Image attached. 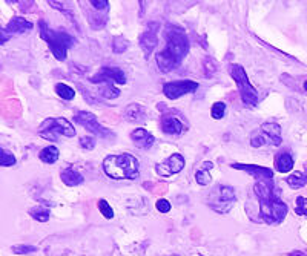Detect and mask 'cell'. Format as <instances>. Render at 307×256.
<instances>
[{"label": "cell", "mask_w": 307, "mask_h": 256, "mask_svg": "<svg viewBox=\"0 0 307 256\" xmlns=\"http://www.w3.org/2000/svg\"><path fill=\"white\" fill-rule=\"evenodd\" d=\"M40 159L46 164H54L59 159V149L56 146H48L40 152Z\"/></svg>", "instance_id": "24"}, {"label": "cell", "mask_w": 307, "mask_h": 256, "mask_svg": "<svg viewBox=\"0 0 307 256\" xmlns=\"http://www.w3.org/2000/svg\"><path fill=\"white\" fill-rule=\"evenodd\" d=\"M60 178H61V181L66 184L68 187H75V186L82 184V183L85 181L83 175L80 173V172H77L74 167H66L64 170H61Z\"/></svg>", "instance_id": "19"}, {"label": "cell", "mask_w": 307, "mask_h": 256, "mask_svg": "<svg viewBox=\"0 0 307 256\" xmlns=\"http://www.w3.org/2000/svg\"><path fill=\"white\" fill-rule=\"evenodd\" d=\"M0 36H2V37H0V43H5V42L9 39L11 33H9L6 28H2V29H0Z\"/></svg>", "instance_id": "39"}, {"label": "cell", "mask_w": 307, "mask_h": 256, "mask_svg": "<svg viewBox=\"0 0 307 256\" xmlns=\"http://www.w3.org/2000/svg\"><path fill=\"white\" fill-rule=\"evenodd\" d=\"M286 183L292 189H301L307 184V175H304L303 172H294L286 178Z\"/></svg>", "instance_id": "23"}, {"label": "cell", "mask_w": 307, "mask_h": 256, "mask_svg": "<svg viewBox=\"0 0 307 256\" xmlns=\"http://www.w3.org/2000/svg\"><path fill=\"white\" fill-rule=\"evenodd\" d=\"M129 48V42L124 39V37H114V40H112V51H114L116 54H123L126 50Z\"/></svg>", "instance_id": "28"}, {"label": "cell", "mask_w": 307, "mask_h": 256, "mask_svg": "<svg viewBox=\"0 0 307 256\" xmlns=\"http://www.w3.org/2000/svg\"><path fill=\"white\" fill-rule=\"evenodd\" d=\"M224 114H226V104H224L223 102H217V103H214V106H212V109H211V115H212V118H215V120H221V118L224 117Z\"/></svg>", "instance_id": "30"}, {"label": "cell", "mask_w": 307, "mask_h": 256, "mask_svg": "<svg viewBox=\"0 0 307 256\" xmlns=\"http://www.w3.org/2000/svg\"><path fill=\"white\" fill-rule=\"evenodd\" d=\"M75 121L78 124H82L85 129H88L89 132H92L94 135L97 137H100V138H106L109 135H112V132L109 129H106L105 126H102L99 121H97L95 115L91 114V112H77V115H75Z\"/></svg>", "instance_id": "9"}, {"label": "cell", "mask_w": 307, "mask_h": 256, "mask_svg": "<svg viewBox=\"0 0 307 256\" xmlns=\"http://www.w3.org/2000/svg\"><path fill=\"white\" fill-rule=\"evenodd\" d=\"M165 40L166 46L163 51L157 54V65L158 69L163 72H171L180 68L184 57L189 52V39L184 28L179 25H166L165 28Z\"/></svg>", "instance_id": "1"}, {"label": "cell", "mask_w": 307, "mask_h": 256, "mask_svg": "<svg viewBox=\"0 0 307 256\" xmlns=\"http://www.w3.org/2000/svg\"><path fill=\"white\" fill-rule=\"evenodd\" d=\"M56 92H57L59 97H61L63 100H68V102L75 97V91L71 86L64 85V83H57L56 85Z\"/></svg>", "instance_id": "27"}, {"label": "cell", "mask_w": 307, "mask_h": 256, "mask_svg": "<svg viewBox=\"0 0 307 256\" xmlns=\"http://www.w3.org/2000/svg\"><path fill=\"white\" fill-rule=\"evenodd\" d=\"M212 167H214V164H212L211 161H206V163L203 164V167L197 170L195 180H197V183H198L200 186H209V184H211L212 178H211V173H209V170H211Z\"/></svg>", "instance_id": "21"}, {"label": "cell", "mask_w": 307, "mask_h": 256, "mask_svg": "<svg viewBox=\"0 0 307 256\" xmlns=\"http://www.w3.org/2000/svg\"><path fill=\"white\" fill-rule=\"evenodd\" d=\"M80 146H82L85 151H92L95 146V138L92 137H82L80 138Z\"/></svg>", "instance_id": "37"}, {"label": "cell", "mask_w": 307, "mask_h": 256, "mask_svg": "<svg viewBox=\"0 0 307 256\" xmlns=\"http://www.w3.org/2000/svg\"><path fill=\"white\" fill-rule=\"evenodd\" d=\"M0 164L3 167H9V166H14L15 164V156L8 152L6 149H2L0 151Z\"/></svg>", "instance_id": "29"}, {"label": "cell", "mask_w": 307, "mask_h": 256, "mask_svg": "<svg viewBox=\"0 0 307 256\" xmlns=\"http://www.w3.org/2000/svg\"><path fill=\"white\" fill-rule=\"evenodd\" d=\"M39 31H40V37L50 45V50L53 55L59 60L63 61L66 60V52L69 48L75 45V39L69 36L68 33H63V31H54L46 25L45 20L39 22Z\"/></svg>", "instance_id": "4"}, {"label": "cell", "mask_w": 307, "mask_h": 256, "mask_svg": "<svg viewBox=\"0 0 307 256\" xmlns=\"http://www.w3.org/2000/svg\"><path fill=\"white\" fill-rule=\"evenodd\" d=\"M229 74L234 78V82L237 83L240 95H241V100L245 102V104L255 106L258 103L260 95H258V91L249 82V77H247L245 68L241 65H229Z\"/></svg>", "instance_id": "5"}, {"label": "cell", "mask_w": 307, "mask_h": 256, "mask_svg": "<svg viewBox=\"0 0 307 256\" xmlns=\"http://www.w3.org/2000/svg\"><path fill=\"white\" fill-rule=\"evenodd\" d=\"M304 89H306V92H307V80L304 82Z\"/></svg>", "instance_id": "41"}, {"label": "cell", "mask_w": 307, "mask_h": 256, "mask_svg": "<svg viewBox=\"0 0 307 256\" xmlns=\"http://www.w3.org/2000/svg\"><path fill=\"white\" fill-rule=\"evenodd\" d=\"M183 169H184V156L180 154H172L166 161L155 166L157 173L163 175V177H171V175L180 173Z\"/></svg>", "instance_id": "11"}, {"label": "cell", "mask_w": 307, "mask_h": 256, "mask_svg": "<svg viewBox=\"0 0 307 256\" xmlns=\"http://www.w3.org/2000/svg\"><path fill=\"white\" fill-rule=\"evenodd\" d=\"M266 143H270V141H269L267 135L263 134V132H261V134H253L252 138H250L252 148H261L263 145H266Z\"/></svg>", "instance_id": "32"}, {"label": "cell", "mask_w": 307, "mask_h": 256, "mask_svg": "<svg viewBox=\"0 0 307 256\" xmlns=\"http://www.w3.org/2000/svg\"><path fill=\"white\" fill-rule=\"evenodd\" d=\"M88 3L95 11H108L109 9V2H108V0H91V2H88Z\"/></svg>", "instance_id": "36"}, {"label": "cell", "mask_w": 307, "mask_h": 256, "mask_svg": "<svg viewBox=\"0 0 307 256\" xmlns=\"http://www.w3.org/2000/svg\"><path fill=\"white\" fill-rule=\"evenodd\" d=\"M29 215L34 219H37L39 222H48L50 221V216H51L50 210H48L46 207H42V205L32 207V209L29 210Z\"/></svg>", "instance_id": "26"}, {"label": "cell", "mask_w": 307, "mask_h": 256, "mask_svg": "<svg viewBox=\"0 0 307 256\" xmlns=\"http://www.w3.org/2000/svg\"><path fill=\"white\" fill-rule=\"evenodd\" d=\"M275 167L281 173L290 172V170L294 169V158H292V155L287 154V152L278 154L277 158H275Z\"/></svg>", "instance_id": "20"}, {"label": "cell", "mask_w": 307, "mask_h": 256, "mask_svg": "<svg viewBox=\"0 0 307 256\" xmlns=\"http://www.w3.org/2000/svg\"><path fill=\"white\" fill-rule=\"evenodd\" d=\"M99 210L102 212V215L108 219H112L114 218V210H112V207L109 205V203L106 200H100L99 201Z\"/></svg>", "instance_id": "31"}, {"label": "cell", "mask_w": 307, "mask_h": 256, "mask_svg": "<svg viewBox=\"0 0 307 256\" xmlns=\"http://www.w3.org/2000/svg\"><path fill=\"white\" fill-rule=\"evenodd\" d=\"M86 15H88V20H89V25L94 28V29H102L105 25H106V20L108 17L106 15H100V11H95V12H91L89 9L83 8Z\"/></svg>", "instance_id": "22"}, {"label": "cell", "mask_w": 307, "mask_h": 256, "mask_svg": "<svg viewBox=\"0 0 307 256\" xmlns=\"http://www.w3.org/2000/svg\"><path fill=\"white\" fill-rule=\"evenodd\" d=\"M261 132L267 135L269 141L272 143L273 146H280L281 145V141H283V138H281V126L278 123H270V121L264 123L261 126Z\"/></svg>", "instance_id": "16"}, {"label": "cell", "mask_w": 307, "mask_h": 256, "mask_svg": "<svg viewBox=\"0 0 307 256\" xmlns=\"http://www.w3.org/2000/svg\"><path fill=\"white\" fill-rule=\"evenodd\" d=\"M255 194L260 201V215L267 224H280L287 215V204L280 200L272 181H256Z\"/></svg>", "instance_id": "2"}, {"label": "cell", "mask_w": 307, "mask_h": 256, "mask_svg": "<svg viewBox=\"0 0 307 256\" xmlns=\"http://www.w3.org/2000/svg\"><path fill=\"white\" fill-rule=\"evenodd\" d=\"M198 89V83L192 80H179V82H169L163 86V94L169 100H177L182 95L192 94Z\"/></svg>", "instance_id": "8"}, {"label": "cell", "mask_w": 307, "mask_h": 256, "mask_svg": "<svg viewBox=\"0 0 307 256\" xmlns=\"http://www.w3.org/2000/svg\"><path fill=\"white\" fill-rule=\"evenodd\" d=\"M235 189L231 186H215L211 197H209V205L218 213H226L232 204L235 203Z\"/></svg>", "instance_id": "7"}, {"label": "cell", "mask_w": 307, "mask_h": 256, "mask_svg": "<svg viewBox=\"0 0 307 256\" xmlns=\"http://www.w3.org/2000/svg\"><path fill=\"white\" fill-rule=\"evenodd\" d=\"M12 252L15 255H31V253H36L37 252V247L34 246H12Z\"/></svg>", "instance_id": "35"}, {"label": "cell", "mask_w": 307, "mask_h": 256, "mask_svg": "<svg viewBox=\"0 0 307 256\" xmlns=\"http://www.w3.org/2000/svg\"><path fill=\"white\" fill-rule=\"evenodd\" d=\"M295 212L300 216H307V198L306 197H298L297 198Z\"/></svg>", "instance_id": "34"}, {"label": "cell", "mask_w": 307, "mask_h": 256, "mask_svg": "<svg viewBox=\"0 0 307 256\" xmlns=\"http://www.w3.org/2000/svg\"><path fill=\"white\" fill-rule=\"evenodd\" d=\"M203 69H204V74H206L207 77H212V75L217 72V65H215V61H214L212 58L206 57V58L203 60Z\"/></svg>", "instance_id": "33"}, {"label": "cell", "mask_w": 307, "mask_h": 256, "mask_svg": "<svg viewBox=\"0 0 307 256\" xmlns=\"http://www.w3.org/2000/svg\"><path fill=\"white\" fill-rule=\"evenodd\" d=\"M92 83H117V85H124L126 83V75L120 68L116 66H103L94 77H91Z\"/></svg>", "instance_id": "10"}, {"label": "cell", "mask_w": 307, "mask_h": 256, "mask_svg": "<svg viewBox=\"0 0 307 256\" xmlns=\"http://www.w3.org/2000/svg\"><path fill=\"white\" fill-rule=\"evenodd\" d=\"M231 167L237 169V170L247 172L250 177L256 178L258 181H272V178H273V172L269 167L256 166V164H245V163H234Z\"/></svg>", "instance_id": "13"}, {"label": "cell", "mask_w": 307, "mask_h": 256, "mask_svg": "<svg viewBox=\"0 0 307 256\" xmlns=\"http://www.w3.org/2000/svg\"><path fill=\"white\" fill-rule=\"evenodd\" d=\"M161 129H163L165 134L169 135H182L186 131L184 123L175 115H163L161 118Z\"/></svg>", "instance_id": "14"}, {"label": "cell", "mask_w": 307, "mask_h": 256, "mask_svg": "<svg viewBox=\"0 0 307 256\" xmlns=\"http://www.w3.org/2000/svg\"><path fill=\"white\" fill-rule=\"evenodd\" d=\"M34 28L29 20H26L25 17H12L6 26V29L11 34H23V33H29V31Z\"/></svg>", "instance_id": "18"}, {"label": "cell", "mask_w": 307, "mask_h": 256, "mask_svg": "<svg viewBox=\"0 0 307 256\" xmlns=\"http://www.w3.org/2000/svg\"><path fill=\"white\" fill-rule=\"evenodd\" d=\"M146 117H148L146 109H144L143 106H140V104H137V103L129 104L124 109V118L127 121H131V123H141V121L146 120Z\"/></svg>", "instance_id": "17"}, {"label": "cell", "mask_w": 307, "mask_h": 256, "mask_svg": "<svg viewBox=\"0 0 307 256\" xmlns=\"http://www.w3.org/2000/svg\"><path fill=\"white\" fill-rule=\"evenodd\" d=\"M138 167V159L131 154L109 155L103 159L105 173L114 180H137L140 175Z\"/></svg>", "instance_id": "3"}, {"label": "cell", "mask_w": 307, "mask_h": 256, "mask_svg": "<svg viewBox=\"0 0 307 256\" xmlns=\"http://www.w3.org/2000/svg\"><path fill=\"white\" fill-rule=\"evenodd\" d=\"M289 256H307V250H294L289 253Z\"/></svg>", "instance_id": "40"}, {"label": "cell", "mask_w": 307, "mask_h": 256, "mask_svg": "<svg viewBox=\"0 0 307 256\" xmlns=\"http://www.w3.org/2000/svg\"><path fill=\"white\" fill-rule=\"evenodd\" d=\"M146 28H148V29L140 36V46H141V50H143V52H144V57L148 58V57L151 55V52L155 50L157 43H158V36H157V33H158L160 25H158L157 22H151V23H148Z\"/></svg>", "instance_id": "12"}, {"label": "cell", "mask_w": 307, "mask_h": 256, "mask_svg": "<svg viewBox=\"0 0 307 256\" xmlns=\"http://www.w3.org/2000/svg\"><path fill=\"white\" fill-rule=\"evenodd\" d=\"M39 135L43 137L45 140L56 141V140H59V135L74 137L75 129L66 118H48L40 124Z\"/></svg>", "instance_id": "6"}, {"label": "cell", "mask_w": 307, "mask_h": 256, "mask_svg": "<svg viewBox=\"0 0 307 256\" xmlns=\"http://www.w3.org/2000/svg\"><path fill=\"white\" fill-rule=\"evenodd\" d=\"M131 140H132L134 145H135L137 148H140V149H149V148H152L154 141H155L154 135H152L151 132H148L146 129H143V127H138V129H135V131L131 134Z\"/></svg>", "instance_id": "15"}, {"label": "cell", "mask_w": 307, "mask_h": 256, "mask_svg": "<svg viewBox=\"0 0 307 256\" xmlns=\"http://www.w3.org/2000/svg\"><path fill=\"white\" fill-rule=\"evenodd\" d=\"M99 92L103 95L105 99L108 100H114L120 95V89H117L114 86V83H109V82H105V83H100V88H99Z\"/></svg>", "instance_id": "25"}, {"label": "cell", "mask_w": 307, "mask_h": 256, "mask_svg": "<svg viewBox=\"0 0 307 256\" xmlns=\"http://www.w3.org/2000/svg\"><path fill=\"white\" fill-rule=\"evenodd\" d=\"M155 207H157V210H158L160 213H168V212L171 210V203H169L168 200H158L157 204H155Z\"/></svg>", "instance_id": "38"}]
</instances>
